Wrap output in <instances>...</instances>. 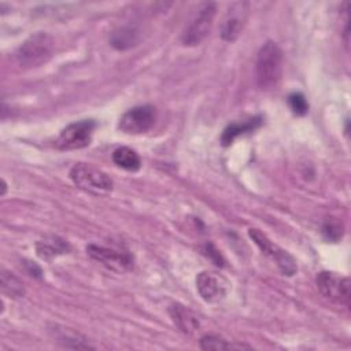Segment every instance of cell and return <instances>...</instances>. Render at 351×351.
<instances>
[{
  "label": "cell",
  "instance_id": "cell-1",
  "mask_svg": "<svg viewBox=\"0 0 351 351\" xmlns=\"http://www.w3.org/2000/svg\"><path fill=\"white\" fill-rule=\"evenodd\" d=\"M256 82L262 89H273L282 75V51L273 43H265L256 55L255 62Z\"/></svg>",
  "mask_w": 351,
  "mask_h": 351
},
{
  "label": "cell",
  "instance_id": "cell-2",
  "mask_svg": "<svg viewBox=\"0 0 351 351\" xmlns=\"http://www.w3.org/2000/svg\"><path fill=\"white\" fill-rule=\"evenodd\" d=\"M55 41L45 32L27 37L16 49L15 59L22 69H36L45 64L53 55Z\"/></svg>",
  "mask_w": 351,
  "mask_h": 351
},
{
  "label": "cell",
  "instance_id": "cell-3",
  "mask_svg": "<svg viewBox=\"0 0 351 351\" xmlns=\"http://www.w3.org/2000/svg\"><path fill=\"white\" fill-rule=\"evenodd\" d=\"M70 180L81 189L90 193H106L112 189V180L101 170L85 165L77 163L70 170Z\"/></svg>",
  "mask_w": 351,
  "mask_h": 351
},
{
  "label": "cell",
  "instance_id": "cell-4",
  "mask_svg": "<svg viewBox=\"0 0 351 351\" xmlns=\"http://www.w3.org/2000/svg\"><path fill=\"white\" fill-rule=\"evenodd\" d=\"M217 12L215 3H203L197 14L184 30L181 41L184 45H199L210 33Z\"/></svg>",
  "mask_w": 351,
  "mask_h": 351
},
{
  "label": "cell",
  "instance_id": "cell-5",
  "mask_svg": "<svg viewBox=\"0 0 351 351\" xmlns=\"http://www.w3.org/2000/svg\"><path fill=\"white\" fill-rule=\"evenodd\" d=\"M95 122L92 119H84L67 125L56 138V147L59 149H81L90 144L95 130Z\"/></svg>",
  "mask_w": 351,
  "mask_h": 351
},
{
  "label": "cell",
  "instance_id": "cell-6",
  "mask_svg": "<svg viewBox=\"0 0 351 351\" xmlns=\"http://www.w3.org/2000/svg\"><path fill=\"white\" fill-rule=\"evenodd\" d=\"M156 121V110L149 104L137 106L119 118L118 128L126 134H141L148 132Z\"/></svg>",
  "mask_w": 351,
  "mask_h": 351
},
{
  "label": "cell",
  "instance_id": "cell-7",
  "mask_svg": "<svg viewBox=\"0 0 351 351\" xmlns=\"http://www.w3.org/2000/svg\"><path fill=\"white\" fill-rule=\"evenodd\" d=\"M319 292L333 303L350 304V280L333 271H321L315 278Z\"/></svg>",
  "mask_w": 351,
  "mask_h": 351
},
{
  "label": "cell",
  "instance_id": "cell-8",
  "mask_svg": "<svg viewBox=\"0 0 351 351\" xmlns=\"http://www.w3.org/2000/svg\"><path fill=\"white\" fill-rule=\"evenodd\" d=\"M196 289L204 302L217 303L228 295L230 282L222 274L206 270L196 276Z\"/></svg>",
  "mask_w": 351,
  "mask_h": 351
},
{
  "label": "cell",
  "instance_id": "cell-9",
  "mask_svg": "<svg viewBox=\"0 0 351 351\" xmlns=\"http://www.w3.org/2000/svg\"><path fill=\"white\" fill-rule=\"evenodd\" d=\"M248 234L261 248V251L270 256L277 263V266L285 276H292L296 271V263L293 258L287 251L276 245L271 240H269L262 232H259L258 229H250Z\"/></svg>",
  "mask_w": 351,
  "mask_h": 351
},
{
  "label": "cell",
  "instance_id": "cell-10",
  "mask_svg": "<svg viewBox=\"0 0 351 351\" xmlns=\"http://www.w3.org/2000/svg\"><path fill=\"white\" fill-rule=\"evenodd\" d=\"M86 252L92 259L97 261L99 263L114 271L121 273L133 267V256L126 251H118L103 245L89 244L86 247Z\"/></svg>",
  "mask_w": 351,
  "mask_h": 351
},
{
  "label": "cell",
  "instance_id": "cell-11",
  "mask_svg": "<svg viewBox=\"0 0 351 351\" xmlns=\"http://www.w3.org/2000/svg\"><path fill=\"white\" fill-rule=\"evenodd\" d=\"M248 3L237 1L233 3L222 21L221 26V37L226 41H234L243 32V27L247 21Z\"/></svg>",
  "mask_w": 351,
  "mask_h": 351
},
{
  "label": "cell",
  "instance_id": "cell-12",
  "mask_svg": "<svg viewBox=\"0 0 351 351\" xmlns=\"http://www.w3.org/2000/svg\"><path fill=\"white\" fill-rule=\"evenodd\" d=\"M169 314L173 319V322L177 325V328L184 332L185 335H192L199 328L197 317L188 310L186 307L181 304H174L169 308Z\"/></svg>",
  "mask_w": 351,
  "mask_h": 351
},
{
  "label": "cell",
  "instance_id": "cell-13",
  "mask_svg": "<svg viewBox=\"0 0 351 351\" xmlns=\"http://www.w3.org/2000/svg\"><path fill=\"white\" fill-rule=\"evenodd\" d=\"M112 160L118 167L125 169L128 171H137L141 166V159L138 154L129 147L117 148L112 152Z\"/></svg>",
  "mask_w": 351,
  "mask_h": 351
},
{
  "label": "cell",
  "instance_id": "cell-14",
  "mask_svg": "<svg viewBox=\"0 0 351 351\" xmlns=\"http://www.w3.org/2000/svg\"><path fill=\"white\" fill-rule=\"evenodd\" d=\"M110 43L117 49H128L138 43V30L132 26H125L111 34Z\"/></svg>",
  "mask_w": 351,
  "mask_h": 351
},
{
  "label": "cell",
  "instance_id": "cell-15",
  "mask_svg": "<svg viewBox=\"0 0 351 351\" xmlns=\"http://www.w3.org/2000/svg\"><path fill=\"white\" fill-rule=\"evenodd\" d=\"M37 248V254L40 258L43 259H49L55 255H59V254H64L67 251V243L56 236H51L48 239H44L41 241L37 243L36 245Z\"/></svg>",
  "mask_w": 351,
  "mask_h": 351
},
{
  "label": "cell",
  "instance_id": "cell-16",
  "mask_svg": "<svg viewBox=\"0 0 351 351\" xmlns=\"http://www.w3.org/2000/svg\"><path fill=\"white\" fill-rule=\"evenodd\" d=\"M259 125H261V118H252V119H250V121H247V122H243V123H232V125H229V126L223 130V133H222V137H221L222 144H223V145L232 144L233 140H234L237 136H240V134H243V133H245V132H251V130H254L255 128H258Z\"/></svg>",
  "mask_w": 351,
  "mask_h": 351
},
{
  "label": "cell",
  "instance_id": "cell-17",
  "mask_svg": "<svg viewBox=\"0 0 351 351\" xmlns=\"http://www.w3.org/2000/svg\"><path fill=\"white\" fill-rule=\"evenodd\" d=\"M1 291L12 298H21L25 295L22 282L10 271H1Z\"/></svg>",
  "mask_w": 351,
  "mask_h": 351
},
{
  "label": "cell",
  "instance_id": "cell-18",
  "mask_svg": "<svg viewBox=\"0 0 351 351\" xmlns=\"http://www.w3.org/2000/svg\"><path fill=\"white\" fill-rule=\"evenodd\" d=\"M56 339L58 341H60L64 347L67 348H92L84 337H81L78 333L69 330V329H60L56 330Z\"/></svg>",
  "mask_w": 351,
  "mask_h": 351
},
{
  "label": "cell",
  "instance_id": "cell-19",
  "mask_svg": "<svg viewBox=\"0 0 351 351\" xmlns=\"http://www.w3.org/2000/svg\"><path fill=\"white\" fill-rule=\"evenodd\" d=\"M200 348L202 350H229V348H248V346L232 344L219 336L207 335L200 339Z\"/></svg>",
  "mask_w": 351,
  "mask_h": 351
},
{
  "label": "cell",
  "instance_id": "cell-20",
  "mask_svg": "<svg viewBox=\"0 0 351 351\" xmlns=\"http://www.w3.org/2000/svg\"><path fill=\"white\" fill-rule=\"evenodd\" d=\"M322 233L326 240L339 241L344 233V226H343L341 221H339L337 218L329 217L325 219V222L322 225Z\"/></svg>",
  "mask_w": 351,
  "mask_h": 351
},
{
  "label": "cell",
  "instance_id": "cell-21",
  "mask_svg": "<svg viewBox=\"0 0 351 351\" xmlns=\"http://www.w3.org/2000/svg\"><path fill=\"white\" fill-rule=\"evenodd\" d=\"M288 104L291 110L298 115H304L308 110V104L306 101V97L302 93H292L288 97Z\"/></svg>",
  "mask_w": 351,
  "mask_h": 351
},
{
  "label": "cell",
  "instance_id": "cell-22",
  "mask_svg": "<svg viewBox=\"0 0 351 351\" xmlns=\"http://www.w3.org/2000/svg\"><path fill=\"white\" fill-rule=\"evenodd\" d=\"M26 267H27V270H29V273H30L32 276H36V277H40V276H41V269H40L36 263L27 262V263H26Z\"/></svg>",
  "mask_w": 351,
  "mask_h": 351
}]
</instances>
